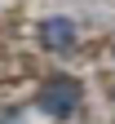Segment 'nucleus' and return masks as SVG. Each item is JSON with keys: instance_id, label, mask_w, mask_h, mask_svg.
<instances>
[{"instance_id": "obj_2", "label": "nucleus", "mask_w": 115, "mask_h": 124, "mask_svg": "<svg viewBox=\"0 0 115 124\" xmlns=\"http://www.w3.org/2000/svg\"><path fill=\"white\" fill-rule=\"evenodd\" d=\"M36 40H40V49L53 53V58L80 53V22L67 18V13H49V18L36 27Z\"/></svg>"}, {"instance_id": "obj_1", "label": "nucleus", "mask_w": 115, "mask_h": 124, "mask_svg": "<svg viewBox=\"0 0 115 124\" xmlns=\"http://www.w3.org/2000/svg\"><path fill=\"white\" fill-rule=\"evenodd\" d=\"M80 106H84V84L75 80V75H44L40 89H36V111L53 124H67L80 115Z\"/></svg>"}, {"instance_id": "obj_3", "label": "nucleus", "mask_w": 115, "mask_h": 124, "mask_svg": "<svg viewBox=\"0 0 115 124\" xmlns=\"http://www.w3.org/2000/svg\"><path fill=\"white\" fill-rule=\"evenodd\" d=\"M0 124H22V115H18V111H5V115H0Z\"/></svg>"}, {"instance_id": "obj_4", "label": "nucleus", "mask_w": 115, "mask_h": 124, "mask_svg": "<svg viewBox=\"0 0 115 124\" xmlns=\"http://www.w3.org/2000/svg\"><path fill=\"white\" fill-rule=\"evenodd\" d=\"M111 53H115V49H111Z\"/></svg>"}]
</instances>
